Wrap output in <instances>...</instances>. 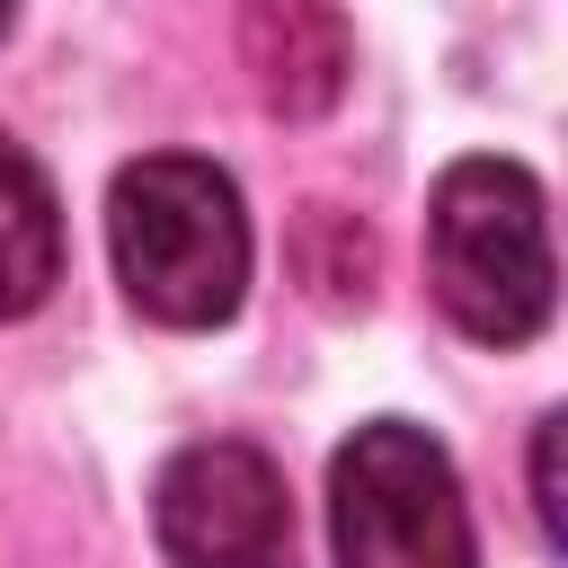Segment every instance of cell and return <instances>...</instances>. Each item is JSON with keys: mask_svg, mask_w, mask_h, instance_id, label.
Instances as JSON below:
<instances>
[{"mask_svg": "<svg viewBox=\"0 0 568 568\" xmlns=\"http://www.w3.org/2000/svg\"><path fill=\"white\" fill-rule=\"evenodd\" d=\"M115 284L160 328H222L248 293V213L240 186L195 151H142L106 186Z\"/></svg>", "mask_w": 568, "mask_h": 568, "instance_id": "6da1fadb", "label": "cell"}, {"mask_svg": "<svg viewBox=\"0 0 568 568\" xmlns=\"http://www.w3.org/2000/svg\"><path fill=\"white\" fill-rule=\"evenodd\" d=\"M337 568H479L453 453L408 417H364L328 453Z\"/></svg>", "mask_w": 568, "mask_h": 568, "instance_id": "3957f363", "label": "cell"}, {"mask_svg": "<svg viewBox=\"0 0 568 568\" xmlns=\"http://www.w3.org/2000/svg\"><path fill=\"white\" fill-rule=\"evenodd\" d=\"M559 426L568 417H541V435H532V506H541V532L559 541Z\"/></svg>", "mask_w": 568, "mask_h": 568, "instance_id": "ba28073f", "label": "cell"}, {"mask_svg": "<svg viewBox=\"0 0 568 568\" xmlns=\"http://www.w3.org/2000/svg\"><path fill=\"white\" fill-rule=\"evenodd\" d=\"M9 27H18V9H9V0H0V36H9Z\"/></svg>", "mask_w": 568, "mask_h": 568, "instance_id": "9c48e42d", "label": "cell"}, {"mask_svg": "<svg viewBox=\"0 0 568 568\" xmlns=\"http://www.w3.org/2000/svg\"><path fill=\"white\" fill-rule=\"evenodd\" d=\"M151 532H160L169 568H293L284 470L240 435H204V444L160 462Z\"/></svg>", "mask_w": 568, "mask_h": 568, "instance_id": "277c9868", "label": "cell"}, {"mask_svg": "<svg viewBox=\"0 0 568 568\" xmlns=\"http://www.w3.org/2000/svg\"><path fill=\"white\" fill-rule=\"evenodd\" d=\"M293 266H302V284H311L328 311L373 302V231H364L355 213H337V204H302V222H293Z\"/></svg>", "mask_w": 568, "mask_h": 568, "instance_id": "52a82bcc", "label": "cell"}, {"mask_svg": "<svg viewBox=\"0 0 568 568\" xmlns=\"http://www.w3.org/2000/svg\"><path fill=\"white\" fill-rule=\"evenodd\" d=\"M240 62L257 80V106L302 124V115L337 106V89L355 71V27L311 0H257V9H240Z\"/></svg>", "mask_w": 568, "mask_h": 568, "instance_id": "5b68a950", "label": "cell"}, {"mask_svg": "<svg viewBox=\"0 0 568 568\" xmlns=\"http://www.w3.org/2000/svg\"><path fill=\"white\" fill-rule=\"evenodd\" d=\"M426 275L462 337L524 346L550 320L559 266H550V213L524 160H453L426 195Z\"/></svg>", "mask_w": 568, "mask_h": 568, "instance_id": "7a4b0ae2", "label": "cell"}, {"mask_svg": "<svg viewBox=\"0 0 568 568\" xmlns=\"http://www.w3.org/2000/svg\"><path fill=\"white\" fill-rule=\"evenodd\" d=\"M62 284V204L27 142L0 133V320H27Z\"/></svg>", "mask_w": 568, "mask_h": 568, "instance_id": "8992f818", "label": "cell"}]
</instances>
